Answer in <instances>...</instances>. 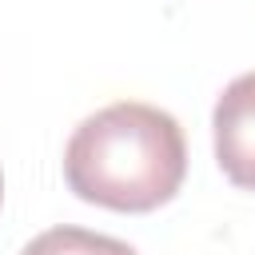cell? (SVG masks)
<instances>
[{
	"mask_svg": "<svg viewBox=\"0 0 255 255\" xmlns=\"http://www.w3.org/2000/svg\"><path fill=\"white\" fill-rule=\"evenodd\" d=\"M187 175V143L175 116L120 100L88 116L64 147L68 187L108 211H155Z\"/></svg>",
	"mask_w": 255,
	"mask_h": 255,
	"instance_id": "6da1fadb",
	"label": "cell"
},
{
	"mask_svg": "<svg viewBox=\"0 0 255 255\" xmlns=\"http://www.w3.org/2000/svg\"><path fill=\"white\" fill-rule=\"evenodd\" d=\"M211 128L223 175L235 187L255 191V72H243L223 88Z\"/></svg>",
	"mask_w": 255,
	"mask_h": 255,
	"instance_id": "7a4b0ae2",
	"label": "cell"
},
{
	"mask_svg": "<svg viewBox=\"0 0 255 255\" xmlns=\"http://www.w3.org/2000/svg\"><path fill=\"white\" fill-rule=\"evenodd\" d=\"M20 255H135V247L100 231H84V227H52L36 235Z\"/></svg>",
	"mask_w": 255,
	"mask_h": 255,
	"instance_id": "3957f363",
	"label": "cell"
},
{
	"mask_svg": "<svg viewBox=\"0 0 255 255\" xmlns=\"http://www.w3.org/2000/svg\"><path fill=\"white\" fill-rule=\"evenodd\" d=\"M0 199H4V175H0Z\"/></svg>",
	"mask_w": 255,
	"mask_h": 255,
	"instance_id": "277c9868",
	"label": "cell"
}]
</instances>
